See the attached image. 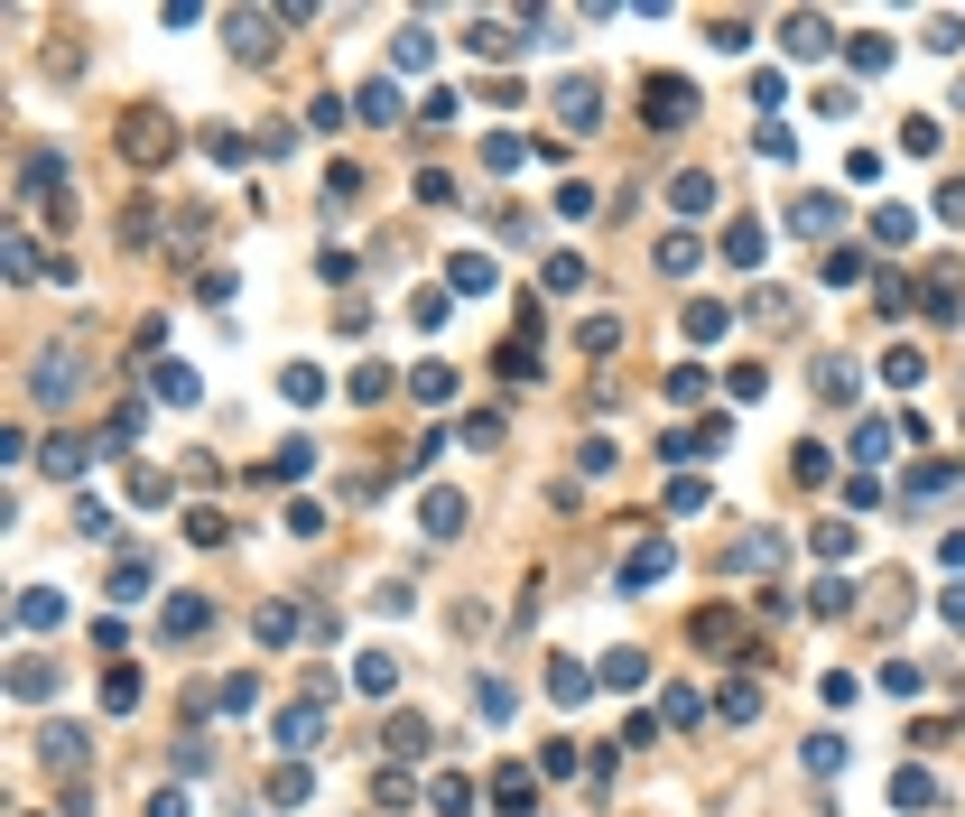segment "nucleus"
Returning <instances> with one entry per match:
<instances>
[{
	"instance_id": "f257e3e1",
	"label": "nucleus",
	"mask_w": 965,
	"mask_h": 817,
	"mask_svg": "<svg viewBox=\"0 0 965 817\" xmlns=\"http://www.w3.org/2000/svg\"><path fill=\"white\" fill-rule=\"evenodd\" d=\"M168 149H177L168 112H159V102H130V112H121V158H130V168H159Z\"/></svg>"
},
{
	"instance_id": "f03ea898",
	"label": "nucleus",
	"mask_w": 965,
	"mask_h": 817,
	"mask_svg": "<svg viewBox=\"0 0 965 817\" xmlns=\"http://www.w3.org/2000/svg\"><path fill=\"white\" fill-rule=\"evenodd\" d=\"M223 47H232L242 66H270V47H279V19H270V10H232V19H223Z\"/></svg>"
},
{
	"instance_id": "7ed1b4c3",
	"label": "nucleus",
	"mask_w": 965,
	"mask_h": 817,
	"mask_svg": "<svg viewBox=\"0 0 965 817\" xmlns=\"http://www.w3.org/2000/svg\"><path fill=\"white\" fill-rule=\"evenodd\" d=\"M641 121H650V130H687V121H696V93L677 84V74H669V84L650 74V93H641Z\"/></svg>"
},
{
	"instance_id": "20e7f679",
	"label": "nucleus",
	"mask_w": 965,
	"mask_h": 817,
	"mask_svg": "<svg viewBox=\"0 0 965 817\" xmlns=\"http://www.w3.org/2000/svg\"><path fill=\"white\" fill-rule=\"evenodd\" d=\"M669 567H677V548H669V539H641L632 558H622V595H660Z\"/></svg>"
},
{
	"instance_id": "39448f33",
	"label": "nucleus",
	"mask_w": 965,
	"mask_h": 817,
	"mask_svg": "<svg viewBox=\"0 0 965 817\" xmlns=\"http://www.w3.org/2000/svg\"><path fill=\"white\" fill-rule=\"evenodd\" d=\"M29 390H38V400H47V409H66V400H74V390H84V353H47Z\"/></svg>"
},
{
	"instance_id": "423d86ee",
	"label": "nucleus",
	"mask_w": 965,
	"mask_h": 817,
	"mask_svg": "<svg viewBox=\"0 0 965 817\" xmlns=\"http://www.w3.org/2000/svg\"><path fill=\"white\" fill-rule=\"evenodd\" d=\"M594 112H604L594 74H566V84H557V121H566V130H594Z\"/></svg>"
},
{
	"instance_id": "0eeeda50",
	"label": "nucleus",
	"mask_w": 965,
	"mask_h": 817,
	"mask_svg": "<svg viewBox=\"0 0 965 817\" xmlns=\"http://www.w3.org/2000/svg\"><path fill=\"white\" fill-rule=\"evenodd\" d=\"M724 567H734V576H771V567H780V530H743Z\"/></svg>"
},
{
	"instance_id": "6e6552de",
	"label": "nucleus",
	"mask_w": 965,
	"mask_h": 817,
	"mask_svg": "<svg viewBox=\"0 0 965 817\" xmlns=\"http://www.w3.org/2000/svg\"><path fill=\"white\" fill-rule=\"evenodd\" d=\"M836 215H845L836 196H798V205H790V232H798V242H826V232H836Z\"/></svg>"
},
{
	"instance_id": "1a4fd4ad",
	"label": "nucleus",
	"mask_w": 965,
	"mask_h": 817,
	"mask_svg": "<svg viewBox=\"0 0 965 817\" xmlns=\"http://www.w3.org/2000/svg\"><path fill=\"white\" fill-rule=\"evenodd\" d=\"M204 622H214V604H204V595H177L159 631H168V641H195V631H204Z\"/></svg>"
},
{
	"instance_id": "9d476101",
	"label": "nucleus",
	"mask_w": 965,
	"mask_h": 817,
	"mask_svg": "<svg viewBox=\"0 0 965 817\" xmlns=\"http://www.w3.org/2000/svg\"><path fill=\"white\" fill-rule=\"evenodd\" d=\"M419 520H428L436 539H455V530H464V492H428V502H419Z\"/></svg>"
},
{
	"instance_id": "9b49d317",
	"label": "nucleus",
	"mask_w": 965,
	"mask_h": 817,
	"mask_svg": "<svg viewBox=\"0 0 965 817\" xmlns=\"http://www.w3.org/2000/svg\"><path fill=\"white\" fill-rule=\"evenodd\" d=\"M585 688H594L585 660H557V669H547V697H557V706H585Z\"/></svg>"
},
{
	"instance_id": "f8f14e48",
	"label": "nucleus",
	"mask_w": 965,
	"mask_h": 817,
	"mask_svg": "<svg viewBox=\"0 0 965 817\" xmlns=\"http://www.w3.org/2000/svg\"><path fill=\"white\" fill-rule=\"evenodd\" d=\"M251 631H260V641H298V604H260V614H251Z\"/></svg>"
},
{
	"instance_id": "ddd939ff",
	"label": "nucleus",
	"mask_w": 965,
	"mask_h": 817,
	"mask_svg": "<svg viewBox=\"0 0 965 817\" xmlns=\"http://www.w3.org/2000/svg\"><path fill=\"white\" fill-rule=\"evenodd\" d=\"M780 38H790L798 57H826V47H836V29H826V19H780Z\"/></svg>"
},
{
	"instance_id": "4468645a",
	"label": "nucleus",
	"mask_w": 965,
	"mask_h": 817,
	"mask_svg": "<svg viewBox=\"0 0 965 817\" xmlns=\"http://www.w3.org/2000/svg\"><path fill=\"white\" fill-rule=\"evenodd\" d=\"M892 437H901V428H882V418H864V428H854V465H892Z\"/></svg>"
},
{
	"instance_id": "2eb2a0df",
	"label": "nucleus",
	"mask_w": 965,
	"mask_h": 817,
	"mask_svg": "<svg viewBox=\"0 0 965 817\" xmlns=\"http://www.w3.org/2000/svg\"><path fill=\"white\" fill-rule=\"evenodd\" d=\"M390 678H400V669H390V650H362V660H353V688L362 697H390Z\"/></svg>"
},
{
	"instance_id": "dca6fc26",
	"label": "nucleus",
	"mask_w": 965,
	"mask_h": 817,
	"mask_svg": "<svg viewBox=\"0 0 965 817\" xmlns=\"http://www.w3.org/2000/svg\"><path fill=\"white\" fill-rule=\"evenodd\" d=\"M19 622H29V631H47V622H66V595H47V586H29V595H19Z\"/></svg>"
},
{
	"instance_id": "f3484780",
	"label": "nucleus",
	"mask_w": 965,
	"mask_h": 817,
	"mask_svg": "<svg viewBox=\"0 0 965 817\" xmlns=\"http://www.w3.org/2000/svg\"><path fill=\"white\" fill-rule=\"evenodd\" d=\"M149 576H159V567H149V548H140V558H121V567H112V595H121V604H140V595H149Z\"/></svg>"
},
{
	"instance_id": "a211bd4d",
	"label": "nucleus",
	"mask_w": 965,
	"mask_h": 817,
	"mask_svg": "<svg viewBox=\"0 0 965 817\" xmlns=\"http://www.w3.org/2000/svg\"><path fill=\"white\" fill-rule=\"evenodd\" d=\"M669 205H677V215H706V205H715V177H696V168H687V177L669 187Z\"/></svg>"
},
{
	"instance_id": "6ab92c4d",
	"label": "nucleus",
	"mask_w": 965,
	"mask_h": 817,
	"mask_svg": "<svg viewBox=\"0 0 965 817\" xmlns=\"http://www.w3.org/2000/svg\"><path fill=\"white\" fill-rule=\"evenodd\" d=\"M279 753H316V706H298V716H279Z\"/></svg>"
},
{
	"instance_id": "aec40b11",
	"label": "nucleus",
	"mask_w": 965,
	"mask_h": 817,
	"mask_svg": "<svg viewBox=\"0 0 965 817\" xmlns=\"http://www.w3.org/2000/svg\"><path fill=\"white\" fill-rule=\"evenodd\" d=\"M428 57H436V38H428V29H400V47H390V66H400V74H419Z\"/></svg>"
},
{
	"instance_id": "412c9836",
	"label": "nucleus",
	"mask_w": 965,
	"mask_h": 817,
	"mask_svg": "<svg viewBox=\"0 0 965 817\" xmlns=\"http://www.w3.org/2000/svg\"><path fill=\"white\" fill-rule=\"evenodd\" d=\"M455 288H464V298H483V288H492V260L483 251H455V270H446Z\"/></svg>"
},
{
	"instance_id": "4be33fe9",
	"label": "nucleus",
	"mask_w": 965,
	"mask_h": 817,
	"mask_svg": "<svg viewBox=\"0 0 965 817\" xmlns=\"http://www.w3.org/2000/svg\"><path fill=\"white\" fill-rule=\"evenodd\" d=\"M409 390H419V400H455V372H446V362H419V372H409Z\"/></svg>"
},
{
	"instance_id": "5701e85b",
	"label": "nucleus",
	"mask_w": 965,
	"mask_h": 817,
	"mask_svg": "<svg viewBox=\"0 0 965 817\" xmlns=\"http://www.w3.org/2000/svg\"><path fill=\"white\" fill-rule=\"evenodd\" d=\"M845 66H854V74H882V66H892V38H854Z\"/></svg>"
},
{
	"instance_id": "b1692460",
	"label": "nucleus",
	"mask_w": 965,
	"mask_h": 817,
	"mask_svg": "<svg viewBox=\"0 0 965 817\" xmlns=\"http://www.w3.org/2000/svg\"><path fill=\"white\" fill-rule=\"evenodd\" d=\"M724 316H734L724 298H696V307H687V335H696V345H706V335H724Z\"/></svg>"
},
{
	"instance_id": "393cba45",
	"label": "nucleus",
	"mask_w": 965,
	"mask_h": 817,
	"mask_svg": "<svg viewBox=\"0 0 965 817\" xmlns=\"http://www.w3.org/2000/svg\"><path fill=\"white\" fill-rule=\"evenodd\" d=\"M492 362H502V381H539V353H530V335H520V345H502Z\"/></svg>"
},
{
	"instance_id": "a878e982",
	"label": "nucleus",
	"mask_w": 965,
	"mask_h": 817,
	"mask_svg": "<svg viewBox=\"0 0 965 817\" xmlns=\"http://www.w3.org/2000/svg\"><path fill=\"white\" fill-rule=\"evenodd\" d=\"M492 789H502V808H511V817H530V808H539V789H530V771H502V780H492Z\"/></svg>"
},
{
	"instance_id": "bb28decb",
	"label": "nucleus",
	"mask_w": 965,
	"mask_h": 817,
	"mask_svg": "<svg viewBox=\"0 0 965 817\" xmlns=\"http://www.w3.org/2000/svg\"><path fill=\"white\" fill-rule=\"evenodd\" d=\"M84 456H93L84 437H57V446H47V474H84Z\"/></svg>"
},
{
	"instance_id": "cd10ccee",
	"label": "nucleus",
	"mask_w": 965,
	"mask_h": 817,
	"mask_svg": "<svg viewBox=\"0 0 965 817\" xmlns=\"http://www.w3.org/2000/svg\"><path fill=\"white\" fill-rule=\"evenodd\" d=\"M102 706H112V716H130V706H140V678L112 669V678H102Z\"/></svg>"
},
{
	"instance_id": "c85d7f7f",
	"label": "nucleus",
	"mask_w": 965,
	"mask_h": 817,
	"mask_svg": "<svg viewBox=\"0 0 965 817\" xmlns=\"http://www.w3.org/2000/svg\"><path fill=\"white\" fill-rule=\"evenodd\" d=\"M428 744H436V734H428L419 716H400V725H390V753H400V761H409V753H428Z\"/></svg>"
},
{
	"instance_id": "c756f323",
	"label": "nucleus",
	"mask_w": 965,
	"mask_h": 817,
	"mask_svg": "<svg viewBox=\"0 0 965 817\" xmlns=\"http://www.w3.org/2000/svg\"><path fill=\"white\" fill-rule=\"evenodd\" d=\"M47 761H57V771H74V761H84V734L57 725V734H47Z\"/></svg>"
},
{
	"instance_id": "7c9ffc66",
	"label": "nucleus",
	"mask_w": 965,
	"mask_h": 817,
	"mask_svg": "<svg viewBox=\"0 0 965 817\" xmlns=\"http://www.w3.org/2000/svg\"><path fill=\"white\" fill-rule=\"evenodd\" d=\"M715 706H724V725H752V716H762V688H724Z\"/></svg>"
},
{
	"instance_id": "2f4dec72",
	"label": "nucleus",
	"mask_w": 965,
	"mask_h": 817,
	"mask_svg": "<svg viewBox=\"0 0 965 817\" xmlns=\"http://www.w3.org/2000/svg\"><path fill=\"white\" fill-rule=\"evenodd\" d=\"M604 678H613V688H641V678H650V660H641V650H613V660H604Z\"/></svg>"
},
{
	"instance_id": "473e14b6",
	"label": "nucleus",
	"mask_w": 965,
	"mask_h": 817,
	"mask_svg": "<svg viewBox=\"0 0 965 817\" xmlns=\"http://www.w3.org/2000/svg\"><path fill=\"white\" fill-rule=\"evenodd\" d=\"M474 706H483V716H492V725H511V706H520V697L502 688V678H483V688H474Z\"/></svg>"
},
{
	"instance_id": "72a5a7b5",
	"label": "nucleus",
	"mask_w": 965,
	"mask_h": 817,
	"mask_svg": "<svg viewBox=\"0 0 965 817\" xmlns=\"http://www.w3.org/2000/svg\"><path fill=\"white\" fill-rule=\"evenodd\" d=\"M204 158L214 168H242V130H204Z\"/></svg>"
},
{
	"instance_id": "f704fd0d",
	"label": "nucleus",
	"mask_w": 965,
	"mask_h": 817,
	"mask_svg": "<svg viewBox=\"0 0 965 817\" xmlns=\"http://www.w3.org/2000/svg\"><path fill=\"white\" fill-rule=\"evenodd\" d=\"M362 121H400V93H390V84H362Z\"/></svg>"
},
{
	"instance_id": "c9c22d12",
	"label": "nucleus",
	"mask_w": 965,
	"mask_h": 817,
	"mask_svg": "<svg viewBox=\"0 0 965 817\" xmlns=\"http://www.w3.org/2000/svg\"><path fill=\"white\" fill-rule=\"evenodd\" d=\"M724 260H743V270H752V260H762V232L734 223V232H724Z\"/></svg>"
},
{
	"instance_id": "e433bc0d",
	"label": "nucleus",
	"mask_w": 965,
	"mask_h": 817,
	"mask_svg": "<svg viewBox=\"0 0 965 817\" xmlns=\"http://www.w3.org/2000/svg\"><path fill=\"white\" fill-rule=\"evenodd\" d=\"M159 400H195V372H187V362H159Z\"/></svg>"
},
{
	"instance_id": "4c0bfd02",
	"label": "nucleus",
	"mask_w": 965,
	"mask_h": 817,
	"mask_svg": "<svg viewBox=\"0 0 965 817\" xmlns=\"http://www.w3.org/2000/svg\"><path fill=\"white\" fill-rule=\"evenodd\" d=\"M464 446H502V409H474V418H464Z\"/></svg>"
},
{
	"instance_id": "58836bf2",
	"label": "nucleus",
	"mask_w": 965,
	"mask_h": 817,
	"mask_svg": "<svg viewBox=\"0 0 965 817\" xmlns=\"http://www.w3.org/2000/svg\"><path fill=\"white\" fill-rule=\"evenodd\" d=\"M47 688H57V678H47L38 660H19V669H10V697H47Z\"/></svg>"
},
{
	"instance_id": "ea45409f",
	"label": "nucleus",
	"mask_w": 965,
	"mask_h": 817,
	"mask_svg": "<svg viewBox=\"0 0 965 817\" xmlns=\"http://www.w3.org/2000/svg\"><path fill=\"white\" fill-rule=\"evenodd\" d=\"M520 158H530V149H520V140H511V130H502V140H483V168H502V177H511V168H520Z\"/></svg>"
},
{
	"instance_id": "a19ab883",
	"label": "nucleus",
	"mask_w": 965,
	"mask_h": 817,
	"mask_svg": "<svg viewBox=\"0 0 965 817\" xmlns=\"http://www.w3.org/2000/svg\"><path fill=\"white\" fill-rule=\"evenodd\" d=\"M892 799H901V808H928L937 789H928V771H901V780H892Z\"/></svg>"
},
{
	"instance_id": "79ce46f5",
	"label": "nucleus",
	"mask_w": 965,
	"mask_h": 817,
	"mask_svg": "<svg viewBox=\"0 0 965 817\" xmlns=\"http://www.w3.org/2000/svg\"><path fill=\"white\" fill-rule=\"evenodd\" d=\"M937 215H947V223H965V177H947V187H937Z\"/></svg>"
},
{
	"instance_id": "37998d69",
	"label": "nucleus",
	"mask_w": 965,
	"mask_h": 817,
	"mask_svg": "<svg viewBox=\"0 0 965 817\" xmlns=\"http://www.w3.org/2000/svg\"><path fill=\"white\" fill-rule=\"evenodd\" d=\"M937 614H947V622L965 631V586H947V595H937Z\"/></svg>"
},
{
	"instance_id": "c03bdc74",
	"label": "nucleus",
	"mask_w": 965,
	"mask_h": 817,
	"mask_svg": "<svg viewBox=\"0 0 965 817\" xmlns=\"http://www.w3.org/2000/svg\"><path fill=\"white\" fill-rule=\"evenodd\" d=\"M149 817H187V799H177V789H159V799H149Z\"/></svg>"
}]
</instances>
